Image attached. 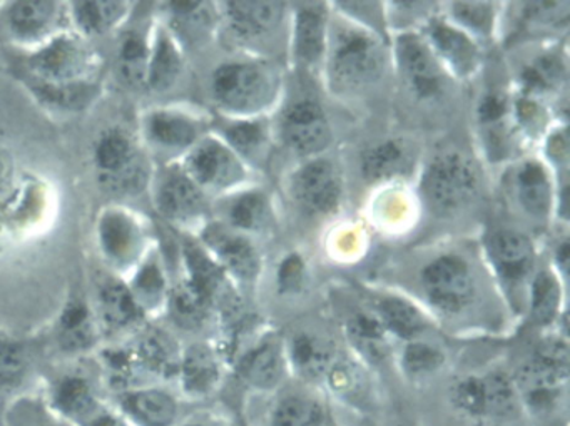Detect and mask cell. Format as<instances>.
<instances>
[{
    "mask_svg": "<svg viewBox=\"0 0 570 426\" xmlns=\"http://www.w3.org/2000/svg\"><path fill=\"white\" fill-rule=\"evenodd\" d=\"M423 426H532L507 363L456 368L409 405Z\"/></svg>",
    "mask_w": 570,
    "mask_h": 426,
    "instance_id": "6da1fadb",
    "label": "cell"
},
{
    "mask_svg": "<svg viewBox=\"0 0 570 426\" xmlns=\"http://www.w3.org/2000/svg\"><path fill=\"white\" fill-rule=\"evenodd\" d=\"M22 65L32 91L58 108H88L101 89L105 61L95 42L72 29L26 52Z\"/></svg>",
    "mask_w": 570,
    "mask_h": 426,
    "instance_id": "7a4b0ae2",
    "label": "cell"
},
{
    "mask_svg": "<svg viewBox=\"0 0 570 426\" xmlns=\"http://www.w3.org/2000/svg\"><path fill=\"white\" fill-rule=\"evenodd\" d=\"M567 329L537 333L529 348L505 361L532 426H570Z\"/></svg>",
    "mask_w": 570,
    "mask_h": 426,
    "instance_id": "3957f363",
    "label": "cell"
},
{
    "mask_svg": "<svg viewBox=\"0 0 570 426\" xmlns=\"http://www.w3.org/2000/svg\"><path fill=\"white\" fill-rule=\"evenodd\" d=\"M151 222L122 202L99 209L95 221V245L109 275L126 279L156 245Z\"/></svg>",
    "mask_w": 570,
    "mask_h": 426,
    "instance_id": "277c9868",
    "label": "cell"
},
{
    "mask_svg": "<svg viewBox=\"0 0 570 426\" xmlns=\"http://www.w3.org/2000/svg\"><path fill=\"white\" fill-rule=\"evenodd\" d=\"M155 166L138 135L122 126L99 132L92 145L96 179L109 195L136 196L148 191Z\"/></svg>",
    "mask_w": 570,
    "mask_h": 426,
    "instance_id": "5b68a950",
    "label": "cell"
},
{
    "mask_svg": "<svg viewBox=\"0 0 570 426\" xmlns=\"http://www.w3.org/2000/svg\"><path fill=\"white\" fill-rule=\"evenodd\" d=\"M238 422L242 426H330L333 409L323 389L289 378L275 392L245 402Z\"/></svg>",
    "mask_w": 570,
    "mask_h": 426,
    "instance_id": "8992f818",
    "label": "cell"
},
{
    "mask_svg": "<svg viewBox=\"0 0 570 426\" xmlns=\"http://www.w3.org/2000/svg\"><path fill=\"white\" fill-rule=\"evenodd\" d=\"M148 192L159 218L179 231L198 235L209 222V196L186 175L179 162L156 165Z\"/></svg>",
    "mask_w": 570,
    "mask_h": 426,
    "instance_id": "52a82bcc",
    "label": "cell"
},
{
    "mask_svg": "<svg viewBox=\"0 0 570 426\" xmlns=\"http://www.w3.org/2000/svg\"><path fill=\"white\" fill-rule=\"evenodd\" d=\"M79 361H66L46 383L42 403L69 426H88L111 399L105 396V383L99 371H91Z\"/></svg>",
    "mask_w": 570,
    "mask_h": 426,
    "instance_id": "ba28073f",
    "label": "cell"
},
{
    "mask_svg": "<svg viewBox=\"0 0 570 426\" xmlns=\"http://www.w3.org/2000/svg\"><path fill=\"white\" fill-rule=\"evenodd\" d=\"M138 138L155 165L179 162L208 132L195 112L176 105H158L139 116Z\"/></svg>",
    "mask_w": 570,
    "mask_h": 426,
    "instance_id": "9c48e42d",
    "label": "cell"
},
{
    "mask_svg": "<svg viewBox=\"0 0 570 426\" xmlns=\"http://www.w3.org/2000/svg\"><path fill=\"white\" fill-rule=\"evenodd\" d=\"M212 98L229 116H253L268 108L276 96L275 72L258 62H225L212 76Z\"/></svg>",
    "mask_w": 570,
    "mask_h": 426,
    "instance_id": "30bf717a",
    "label": "cell"
},
{
    "mask_svg": "<svg viewBox=\"0 0 570 426\" xmlns=\"http://www.w3.org/2000/svg\"><path fill=\"white\" fill-rule=\"evenodd\" d=\"M326 44L328 78L340 91H360L379 81L385 68L382 46L370 32L340 28Z\"/></svg>",
    "mask_w": 570,
    "mask_h": 426,
    "instance_id": "8fae6325",
    "label": "cell"
},
{
    "mask_svg": "<svg viewBox=\"0 0 570 426\" xmlns=\"http://www.w3.org/2000/svg\"><path fill=\"white\" fill-rule=\"evenodd\" d=\"M293 379L322 389L330 369L345 351L343 338L320 325H295L279 329Z\"/></svg>",
    "mask_w": 570,
    "mask_h": 426,
    "instance_id": "7c38bea8",
    "label": "cell"
},
{
    "mask_svg": "<svg viewBox=\"0 0 570 426\" xmlns=\"http://www.w3.org/2000/svg\"><path fill=\"white\" fill-rule=\"evenodd\" d=\"M228 361L218 343L209 339L183 345L175 388L188 405H215L228 382Z\"/></svg>",
    "mask_w": 570,
    "mask_h": 426,
    "instance_id": "4fadbf2b",
    "label": "cell"
},
{
    "mask_svg": "<svg viewBox=\"0 0 570 426\" xmlns=\"http://www.w3.org/2000/svg\"><path fill=\"white\" fill-rule=\"evenodd\" d=\"M422 288L430 308L449 323L465 321L475 305V281L459 256L433 259L423 269Z\"/></svg>",
    "mask_w": 570,
    "mask_h": 426,
    "instance_id": "5bb4252c",
    "label": "cell"
},
{
    "mask_svg": "<svg viewBox=\"0 0 570 426\" xmlns=\"http://www.w3.org/2000/svg\"><path fill=\"white\" fill-rule=\"evenodd\" d=\"M423 195L439 215L462 211L479 192V176L465 156L446 152L430 162L423 176Z\"/></svg>",
    "mask_w": 570,
    "mask_h": 426,
    "instance_id": "9a60e30c",
    "label": "cell"
},
{
    "mask_svg": "<svg viewBox=\"0 0 570 426\" xmlns=\"http://www.w3.org/2000/svg\"><path fill=\"white\" fill-rule=\"evenodd\" d=\"M179 165L208 196L226 195L246 178L242 158L218 136L206 135Z\"/></svg>",
    "mask_w": 570,
    "mask_h": 426,
    "instance_id": "2e32d148",
    "label": "cell"
},
{
    "mask_svg": "<svg viewBox=\"0 0 570 426\" xmlns=\"http://www.w3.org/2000/svg\"><path fill=\"white\" fill-rule=\"evenodd\" d=\"M52 345L66 361H79L95 356L102 343L91 298L85 293H71L62 303L52 325Z\"/></svg>",
    "mask_w": 570,
    "mask_h": 426,
    "instance_id": "e0dca14e",
    "label": "cell"
},
{
    "mask_svg": "<svg viewBox=\"0 0 570 426\" xmlns=\"http://www.w3.org/2000/svg\"><path fill=\"white\" fill-rule=\"evenodd\" d=\"M6 24L11 41L28 52L68 31V2L18 0L6 4Z\"/></svg>",
    "mask_w": 570,
    "mask_h": 426,
    "instance_id": "ac0fdd59",
    "label": "cell"
},
{
    "mask_svg": "<svg viewBox=\"0 0 570 426\" xmlns=\"http://www.w3.org/2000/svg\"><path fill=\"white\" fill-rule=\"evenodd\" d=\"M111 403L131 426H176L189 413L175 386L161 383L122 389L112 395Z\"/></svg>",
    "mask_w": 570,
    "mask_h": 426,
    "instance_id": "d6986e66",
    "label": "cell"
},
{
    "mask_svg": "<svg viewBox=\"0 0 570 426\" xmlns=\"http://www.w3.org/2000/svg\"><path fill=\"white\" fill-rule=\"evenodd\" d=\"M91 301L105 345L126 341L149 323L125 279L109 273L99 283Z\"/></svg>",
    "mask_w": 570,
    "mask_h": 426,
    "instance_id": "ffe728a7",
    "label": "cell"
},
{
    "mask_svg": "<svg viewBox=\"0 0 570 426\" xmlns=\"http://www.w3.org/2000/svg\"><path fill=\"white\" fill-rule=\"evenodd\" d=\"M126 341L131 349L142 383L175 385L183 343L171 329L159 325L158 321H149Z\"/></svg>",
    "mask_w": 570,
    "mask_h": 426,
    "instance_id": "44dd1931",
    "label": "cell"
},
{
    "mask_svg": "<svg viewBox=\"0 0 570 426\" xmlns=\"http://www.w3.org/2000/svg\"><path fill=\"white\" fill-rule=\"evenodd\" d=\"M196 236L226 275L233 276L239 283L256 281L259 273V256L255 246L242 232H236L223 222L209 221Z\"/></svg>",
    "mask_w": 570,
    "mask_h": 426,
    "instance_id": "7402d4cb",
    "label": "cell"
},
{
    "mask_svg": "<svg viewBox=\"0 0 570 426\" xmlns=\"http://www.w3.org/2000/svg\"><path fill=\"white\" fill-rule=\"evenodd\" d=\"M342 176L332 161L306 162L293 179L296 201L312 215H330L342 201Z\"/></svg>",
    "mask_w": 570,
    "mask_h": 426,
    "instance_id": "603a6c76",
    "label": "cell"
},
{
    "mask_svg": "<svg viewBox=\"0 0 570 426\" xmlns=\"http://www.w3.org/2000/svg\"><path fill=\"white\" fill-rule=\"evenodd\" d=\"M396 61L410 91L420 99H433L443 89L442 66L426 41L416 34L396 39Z\"/></svg>",
    "mask_w": 570,
    "mask_h": 426,
    "instance_id": "cb8c5ba5",
    "label": "cell"
},
{
    "mask_svg": "<svg viewBox=\"0 0 570 426\" xmlns=\"http://www.w3.org/2000/svg\"><path fill=\"white\" fill-rule=\"evenodd\" d=\"M185 48L179 44L168 26L156 19L153 22L149 42L148 68H146L145 91L165 95L171 91L185 72Z\"/></svg>",
    "mask_w": 570,
    "mask_h": 426,
    "instance_id": "d4e9b609",
    "label": "cell"
},
{
    "mask_svg": "<svg viewBox=\"0 0 570 426\" xmlns=\"http://www.w3.org/2000/svg\"><path fill=\"white\" fill-rule=\"evenodd\" d=\"M282 135L296 155L322 152L332 141V128L322 106L315 101H298L283 116Z\"/></svg>",
    "mask_w": 570,
    "mask_h": 426,
    "instance_id": "484cf974",
    "label": "cell"
},
{
    "mask_svg": "<svg viewBox=\"0 0 570 426\" xmlns=\"http://www.w3.org/2000/svg\"><path fill=\"white\" fill-rule=\"evenodd\" d=\"M135 8V2L128 0L68 2L69 28L95 42V39L118 34L131 21Z\"/></svg>",
    "mask_w": 570,
    "mask_h": 426,
    "instance_id": "4316f807",
    "label": "cell"
},
{
    "mask_svg": "<svg viewBox=\"0 0 570 426\" xmlns=\"http://www.w3.org/2000/svg\"><path fill=\"white\" fill-rule=\"evenodd\" d=\"M125 281L149 321L163 318L173 279L158 242Z\"/></svg>",
    "mask_w": 570,
    "mask_h": 426,
    "instance_id": "83f0119b",
    "label": "cell"
},
{
    "mask_svg": "<svg viewBox=\"0 0 570 426\" xmlns=\"http://www.w3.org/2000/svg\"><path fill=\"white\" fill-rule=\"evenodd\" d=\"M429 48L440 66H446L460 78H469L480 65L479 48L475 42L453 26L433 21L429 28Z\"/></svg>",
    "mask_w": 570,
    "mask_h": 426,
    "instance_id": "f1b7e54d",
    "label": "cell"
},
{
    "mask_svg": "<svg viewBox=\"0 0 570 426\" xmlns=\"http://www.w3.org/2000/svg\"><path fill=\"white\" fill-rule=\"evenodd\" d=\"M489 255L493 268L509 285H520L535 261L532 241L513 229H500L490 236Z\"/></svg>",
    "mask_w": 570,
    "mask_h": 426,
    "instance_id": "f546056e",
    "label": "cell"
},
{
    "mask_svg": "<svg viewBox=\"0 0 570 426\" xmlns=\"http://www.w3.org/2000/svg\"><path fill=\"white\" fill-rule=\"evenodd\" d=\"M223 18L239 41H258L282 24L285 4L279 2H225Z\"/></svg>",
    "mask_w": 570,
    "mask_h": 426,
    "instance_id": "4dcf8cb0",
    "label": "cell"
},
{
    "mask_svg": "<svg viewBox=\"0 0 570 426\" xmlns=\"http://www.w3.org/2000/svg\"><path fill=\"white\" fill-rule=\"evenodd\" d=\"M155 18L146 24L129 28L128 24L118 32L116 42V72L121 82L136 91H145L146 68H148L149 42Z\"/></svg>",
    "mask_w": 570,
    "mask_h": 426,
    "instance_id": "1f68e13d",
    "label": "cell"
},
{
    "mask_svg": "<svg viewBox=\"0 0 570 426\" xmlns=\"http://www.w3.org/2000/svg\"><path fill=\"white\" fill-rule=\"evenodd\" d=\"M163 316L169 318L175 328L188 333H199L209 323L216 321L213 303L183 276L173 281Z\"/></svg>",
    "mask_w": 570,
    "mask_h": 426,
    "instance_id": "d6a6232c",
    "label": "cell"
},
{
    "mask_svg": "<svg viewBox=\"0 0 570 426\" xmlns=\"http://www.w3.org/2000/svg\"><path fill=\"white\" fill-rule=\"evenodd\" d=\"M370 309L382 323L395 346L432 333V321L423 315L422 309L406 299L386 296L380 298Z\"/></svg>",
    "mask_w": 570,
    "mask_h": 426,
    "instance_id": "836d02e7",
    "label": "cell"
},
{
    "mask_svg": "<svg viewBox=\"0 0 570 426\" xmlns=\"http://www.w3.org/2000/svg\"><path fill=\"white\" fill-rule=\"evenodd\" d=\"M161 21L185 48L186 39L189 44L203 41L212 32L216 22L215 4L208 2H166Z\"/></svg>",
    "mask_w": 570,
    "mask_h": 426,
    "instance_id": "e575fe53",
    "label": "cell"
},
{
    "mask_svg": "<svg viewBox=\"0 0 570 426\" xmlns=\"http://www.w3.org/2000/svg\"><path fill=\"white\" fill-rule=\"evenodd\" d=\"M35 365L28 343L0 331V396L18 395L31 379Z\"/></svg>",
    "mask_w": 570,
    "mask_h": 426,
    "instance_id": "d590c367",
    "label": "cell"
},
{
    "mask_svg": "<svg viewBox=\"0 0 570 426\" xmlns=\"http://www.w3.org/2000/svg\"><path fill=\"white\" fill-rule=\"evenodd\" d=\"M328 44L326 14L320 4H305L295 18V55L305 66H315L325 58Z\"/></svg>",
    "mask_w": 570,
    "mask_h": 426,
    "instance_id": "8d00e7d4",
    "label": "cell"
},
{
    "mask_svg": "<svg viewBox=\"0 0 570 426\" xmlns=\"http://www.w3.org/2000/svg\"><path fill=\"white\" fill-rule=\"evenodd\" d=\"M517 201L532 218H546L552 206V188L549 176L539 162H523L513 178Z\"/></svg>",
    "mask_w": 570,
    "mask_h": 426,
    "instance_id": "74e56055",
    "label": "cell"
},
{
    "mask_svg": "<svg viewBox=\"0 0 570 426\" xmlns=\"http://www.w3.org/2000/svg\"><path fill=\"white\" fill-rule=\"evenodd\" d=\"M527 311L537 331L566 328V316L560 313L559 283L552 276L542 273L533 279Z\"/></svg>",
    "mask_w": 570,
    "mask_h": 426,
    "instance_id": "f35d334b",
    "label": "cell"
},
{
    "mask_svg": "<svg viewBox=\"0 0 570 426\" xmlns=\"http://www.w3.org/2000/svg\"><path fill=\"white\" fill-rule=\"evenodd\" d=\"M410 155L400 141H385L373 146L362 158V171L368 181L403 175L410 166Z\"/></svg>",
    "mask_w": 570,
    "mask_h": 426,
    "instance_id": "ab89813d",
    "label": "cell"
},
{
    "mask_svg": "<svg viewBox=\"0 0 570 426\" xmlns=\"http://www.w3.org/2000/svg\"><path fill=\"white\" fill-rule=\"evenodd\" d=\"M269 206L258 192H243L226 206V226L236 232H256L269 222Z\"/></svg>",
    "mask_w": 570,
    "mask_h": 426,
    "instance_id": "60d3db41",
    "label": "cell"
},
{
    "mask_svg": "<svg viewBox=\"0 0 570 426\" xmlns=\"http://www.w3.org/2000/svg\"><path fill=\"white\" fill-rule=\"evenodd\" d=\"M223 141L243 159H256L266 145V129L262 122L236 121L223 129Z\"/></svg>",
    "mask_w": 570,
    "mask_h": 426,
    "instance_id": "b9f144b4",
    "label": "cell"
},
{
    "mask_svg": "<svg viewBox=\"0 0 570 426\" xmlns=\"http://www.w3.org/2000/svg\"><path fill=\"white\" fill-rule=\"evenodd\" d=\"M492 4H483V2H460L453 4V18L456 19L462 28L470 31L489 32L492 29Z\"/></svg>",
    "mask_w": 570,
    "mask_h": 426,
    "instance_id": "7bdbcfd3",
    "label": "cell"
},
{
    "mask_svg": "<svg viewBox=\"0 0 570 426\" xmlns=\"http://www.w3.org/2000/svg\"><path fill=\"white\" fill-rule=\"evenodd\" d=\"M11 425L9 426H69L61 419L56 418L42 399L39 402H19L12 409Z\"/></svg>",
    "mask_w": 570,
    "mask_h": 426,
    "instance_id": "ee69618b",
    "label": "cell"
},
{
    "mask_svg": "<svg viewBox=\"0 0 570 426\" xmlns=\"http://www.w3.org/2000/svg\"><path fill=\"white\" fill-rule=\"evenodd\" d=\"M176 426H242L222 405L199 406L189 412Z\"/></svg>",
    "mask_w": 570,
    "mask_h": 426,
    "instance_id": "f6af8a7d",
    "label": "cell"
},
{
    "mask_svg": "<svg viewBox=\"0 0 570 426\" xmlns=\"http://www.w3.org/2000/svg\"><path fill=\"white\" fill-rule=\"evenodd\" d=\"M279 291L282 295H289L302 289L303 286V265L299 258L292 256L286 259L285 265L282 266L278 279Z\"/></svg>",
    "mask_w": 570,
    "mask_h": 426,
    "instance_id": "bcb514c9",
    "label": "cell"
},
{
    "mask_svg": "<svg viewBox=\"0 0 570 426\" xmlns=\"http://www.w3.org/2000/svg\"><path fill=\"white\" fill-rule=\"evenodd\" d=\"M505 101H503L499 95H489L485 96L482 105H480L479 116L485 125L495 126L497 122L502 121L503 116H505Z\"/></svg>",
    "mask_w": 570,
    "mask_h": 426,
    "instance_id": "7dc6e473",
    "label": "cell"
},
{
    "mask_svg": "<svg viewBox=\"0 0 570 426\" xmlns=\"http://www.w3.org/2000/svg\"><path fill=\"white\" fill-rule=\"evenodd\" d=\"M88 426H131L128 419L118 412L112 403H109Z\"/></svg>",
    "mask_w": 570,
    "mask_h": 426,
    "instance_id": "c3c4849f",
    "label": "cell"
},
{
    "mask_svg": "<svg viewBox=\"0 0 570 426\" xmlns=\"http://www.w3.org/2000/svg\"><path fill=\"white\" fill-rule=\"evenodd\" d=\"M386 426H423L409 409H402Z\"/></svg>",
    "mask_w": 570,
    "mask_h": 426,
    "instance_id": "681fc988",
    "label": "cell"
},
{
    "mask_svg": "<svg viewBox=\"0 0 570 426\" xmlns=\"http://www.w3.org/2000/svg\"><path fill=\"white\" fill-rule=\"evenodd\" d=\"M330 426H352V425H346V423L340 422V419L335 418V415H333V422L330 423Z\"/></svg>",
    "mask_w": 570,
    "mask_h": 426,
    "instance_id": "f907efd6",
    "label": "cell"
}]
</instances>
